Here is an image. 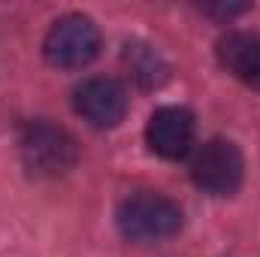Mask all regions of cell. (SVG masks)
Returning a JSON list of instances; mask_svg holds the SVG:
<instances>
[{"instance_id": "6da1fadb", "label": "cell", "mask_w": 260, "mask_h": 257, "mask_svg": "<svg viewBox=\"0 0 260 257\" xmlns=\"http://www.w3.org/2000/svg\"><path fill=\"white\" fill-rule=\"evenodd\" d=\"M18 151L21 164L30 176L40 179H58L70 173L79 160V142L61 124H52L46 118L27 121L18 133Z\"/></svg>"}, {"instance_id": "8992f818", "label": "cell", "mask_w": 260, "mask_h": 257, "mask_svg": "<svg viewBox=\"0 0 260 257\" xmlns=\"http://www.w3.org/2000/svg\"><path fill=\"white\" fill-rule=\"evenodd\" d=\"M194 115L185 106H160L151 112L145 124V142L148 148L164 160H179L194 145Z\"/></svg>"}, {"instance_id": "7a4b0ae2", "label": "cell", "mask_w": 260, "mask_h": 257, "mask_svg": "<svg viewBox=\"0 0 260 257\" xmlns=\"http://www.w3.org/2000/svg\"><path fill=\"white\" fill-rule=\"evenodd\" d=\"M115 218H118V230L133 242H157L182 230V209L170 197L154 191L130 194L118 206Z\"/></svg>"}, {"instance_id": "277c9868", "label": "cell", "mask_w": 260, "mask_h": 257, "mask_svg": "<svg viewBox=\"0 0 260 257\" xmlns=\"http://www.w3.org/2000/svg\"><path fill=\"white\" fill-rule=\"evenodd\" d=\"M245 176V160L236 142L230 139H209L197 148L191 160V179L200 191L212 197H230L239 191Z\"/></svg>"}, {"instance_id": "9c48e42d", "label": "cell", "mask_w": 260, "mask_h": 257, "mask_svg": "<svg viewBox=\"0 0 260 257\" xmlns=\"http://www.w3.org/2000/svg\"><path fill=\"white\" fill-rule=\"evenodd\" d=\"M245 9H248L245 3H236V6H206L209 15H221V18H233V15H239V12H245Z\"/></svg>"}, {"instance_id": "52a82bcc", "label": "cell", "mask_w": 260, "mask_h": 257, "mask_svg": "<svg viewBox=\"0 0 260 257\" xmlns=\"http://www.w3.org/2000/svg\"><path fill=\"white\" fill-rule=\"evenodd\" d=\"M218 61L239 82L260 91V37L257 34H227L218 40Z\"/></svg>"}, {"instance_id": "ba28073f", "label": "cell", "mask_w": 260, "mask_h": 257, "mask_svg": "<svg viewBox=\"0 0 260 257\" xmlns=\"http://www.w3.org/2000/svg\"><path fill=\"white\" fill-rule=\"evenodd\" d=\"M124 61L130 64L133 70V76L145 85V88H151V85H157L164 76H167V67L160 61V55L154 52V49H148V46H127L124 49Z\"/></svg>"}, {"instance_id": "5b68a950", "label": "cell", "mask_w": 260, "mask_h": 257, "mask_svg": "<svg viewBox=\"0 0 260 257\" xmlns=\"http://www.w3.org/2000/svg\"><path fill=\"white\" fill-rule=\"evenodd\" d=\"M73 109L91 127L109 130V127H115V124H121V118L127 112V91L112 76L85 79L73 91Z\"/></svg>"}, {"instance_id": "3957f363", "label": "cell", "mask_w": 260, "mask_h": 257, "mask_svg": "<svg viewBox=\"0 0 260 257\" xmlns=\"http://www.w3.org/2000/svg\"><path fill=\"white\" fill-rule=\"evenodd\" d=\"M43 55L52 67L61 70H79L91 64L100 55V27L88 15L70 12L49 27L43 40Z\"/></svg>"}]
</instances>
